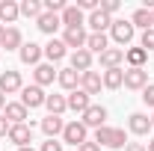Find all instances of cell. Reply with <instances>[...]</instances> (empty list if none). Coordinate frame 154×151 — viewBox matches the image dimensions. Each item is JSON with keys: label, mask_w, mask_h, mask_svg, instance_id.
Segmentation results:
<instances>
[{"label": "cell", "mask_w": 154, "mask_h": 151, "mask_svg": "<svg viewBox=\"0 0 154 151\" xmlns=\"http://www.w3.org/2000/svg\"><path fill=\"white\" fill-rule=\"evenodd\" d=\"M101 86H104V80H101V74H98V71H92V68H89V71H83V74H80V89L89 95V98L101 92Z\"/></svg>", "instance_id": "9"}, {"label": "cell", "mask_w": 154, "mask_h": 151, "mask_svg": "<svg viewBox=\"0 0 154 151\" xmlns=\"http://www.w3.org/2000/svg\"><path fill=\"white\" fill-rule=\"evenodd\" d=\"M95 145L98 148H101V145H104V148H125V145H128V136H125L122 128H107V125H104V128L95 131Z\"/></svg>", "instance_id": "1"}, {"label": "cell", "mask_w": 154, "mask_h": 151, "mask_svg": "<svg viewBox=\"0 0 154 151\" xmlns=\"http://www.w3.org/2000/svg\"><path fill=\"white\" fill-rule=\"evenodd\" d=\"M131 24H134V30H136V27H142V33L151 30V12H148V9H136L134 18H131Z\"/></svg>", "instance_id": "31"}, {"label": "cell", "mask_w": 154, "mask_h": 151, "mask_svg": "<svg viewBox=\"0 0 154 151\" xmlns=\"http://www.w3.org/2000/svg\"><path fill=\"white\" fill-rule=\"evenodd\" d=\"M128 128H131V133H136V136H145V133L151 131V119H148L145 113H131Z\"/></svg>", "instance_id": "16"}, {"label": "cell", "mask_w": 154, "mask_h": 151, "mask_svg": "<svg viewBox=\"0 0 154 151\" xmlns=\"http://www.w3.org/2000/svg\"><path fill=\"white\" fill-rule=\"evenodd\" d=\"M134 24L131 21H113V27H110V36H113L116 45H122V51H125V45H131L134 42Z\"/></svg>", "instance_id": "3"}, {"label": "cell", "mask_w": 154, "mask_h": 151, "mask_svg": "<svg viewBox=\"0 0 154 151\" xmlns=\"http://www.w3.org/2000/svg\"><path fill=\"white\" fill-rule=\"evenodd\" d=\"M45 57L51 59V65L59 62V59L65 57V42H62V39H51V42L45 45Z\"/></svg>", "instance_id": "26"}, {"label": "cell", "mask_w": 154, "mask_h": 151, "mask_svg": "<svg viewBox=\"0 0 154 151\" xmlns=\"http://www.w3.org/2000/svg\"><path fill=\"white\" fill-rule=\"evenodd\" d=\"M77 9H80V12L89 9V15H92L95 9H101V3H98V0H77Z\"/></svg>", "instance_id": "34"}, {"label": "cell", "mask_w": 154, "mask_h": 151, "mask_svg": "<svg viewBox=\"0 0 154 151\" xmlns=\"http://www.w3.org/2000/svg\"><path fill=\"white\" fill-rule=\"evenodd\" d=\"M59 21H62V24H65V30H68V27H83V12H80V9H77V6H65V9H62V15H59Z\"/></svg>", "instance_id": "24"}, {"label": "cell", "mask_w": 154, "mask_h": 151, "mask_svg": "<svg viewBox=\"0 0 154 151\" xmlns=\"http://www.w3.org/2000/svg\"><path fill=\"white\" fill-rule=\"evenodd\" d=\"M38 151H62V142H57V139H48V142H42V148Z\"/></svg>", "instance_id": "36"}, {"label": "cell", "mask_w": 154, "mask_h": 151, "mask_svg": "<svg viewBox=\"0 0 154 151\" xmlns=\"http://www.w3.org/2000/svg\"><path fill=\"white\" fill-rule=\"evenodd\" d=\"M9 128H12V125L6 122V116H0V136H9Z\"/></svg>", "instance_id": "37"}, {"label": "cell", "mask_w": 154, "mask_h": 151, "mask_svg": "<svg viewBox=\"0 0 154 151\" xmlns=\"http://www.w3.org/2000/svg\"><path fill=\"white\" fill-rule=\"evenodd\" d=\"M101 12H107L113 18V12H119V0H101Z\"/></svg>", "instance_id": "35"}, {"label": "cell", "mask_w": 154, "mask_h": 151, "mask_svg": "<svg viewBox=\"0 0 154 151\" xmlns=\"http://www.w3.org/2000/svg\"><path fill=\"white\" fill-rule=\"evenodd\" d=\"M145 59H148V54H145L142 48H128V51H125V62H128L131 68H145Z\"/></svg>", "instance_id": "27"}, {"label": "cell", "mask_w": 154, "mask_h": 151, "mask_svg": "<svg viewBox=\"0 0 154 151\" xmlns=\"http://www.w3.org/2000/svg\"><path fill=\"white\" fill-rule=\"evenodd\" d=\"M151 128H154V116H151Z\"/></svg>", "instance_id": "45"}, {"label": "cell", "mask_w": 154, "mask_h": 151, "mask_svg": "<svg viewBox=\"0 0 154 151\" xmlns=\"http://www.w3.org/2000/svg\"><path fill=\"white\" fill-rule=\"evenodd\" d=\"M107 48H110V42H107L104 33H89V36H86V51H89V54H98V57H101Z\"/></svg>", "instance_id": "21"}, {"label": "cell", "mask_w": 154, "mask_h": 151, "mask_svg": "<svg viewBox=\"0 0 154 151\" xmlns=\"http://www.w3.org/2000/svg\"><path fill=\"white\" fill-rule=\"evenodd\" d=\"M18 151H36V148H33V145H27V148H18Z\"/></svg>", "instance_id": "43"}, {"label": "cell", "mask_w": 154, "mask_h": 151, "mask_svg": "<svg viewBox=\"0 0 154 151\" xmlns=\"http://www.w3.org/2000/svg\"><path fill=\"white\" fill-rule=\"evenodd\" d=\"M122 62H125V51L122 48H107L104 54H101V65L110 71V68H122Z\"/></svg>", "instance_id": "17"}, {"label": "cell", "mask_w": 154, "mask_h": 151, "mask_svg": "<svg viewBox=\"0 0 154 151\" xmlns=\"http://www.w3.org/2000/svg\"><path fill=\"white\" fill-rule=\"evenodd\" d=\"M62 42H65V48L80 51V48H86V30H83V27H68L65 36H62Z\"/></svg>", "instance_id": "14"}, {"label": "cell", "mask_w": 154, "mask_h": 151, "mask_svg": "<svg viewBox=\"0 0 154 151\" xmlns=\"http://www.w3.org/2000/svg\"><path fill=\"white\" fill-rule=\"evenodd\" d=\"M145 148H148V151H154V136H151V142H148V145H145Z\"/></svg>", "instance_id": "42"}, {"label": "cell", "mask_w": 154, "mask_h": 151, "mask_svg": "<svg viewBox=\"0 0 154 151\" xmlns=\"http://www.w3.org/2000/svg\"><path fill=\"white\" fill-rule=\"evenodd\" d=\"M18 15H21V9L15 0H0V24H15Z\"/></svg>", "instance_id": "19"}, {"label": "cell", "mask_w": 154, "mask_h": 151, "mask_svg": "<svg viewBox=\"0 0 154 151\" xmlns=\"http://www.w3.org/2000/svg\"><path fill=\"white\" fill-rule=\"evenodd\" d=\"M77 151H101V148H98L95 142H83V145H80V148H77Z\"/></svg>", "instance_id": "39"}, {"label": "cell", "mask_w": 154, "mask_h": 151, "mask_svg": "<svg viewBox=\"0 0 154 151\" xmlns=\"http://www.w3.org/2000/svg\"><path fill=\"white\" fill-rule=\"evenodd\" d=\"M62 128H65V122H62V116H45L42 119V133L48 136V139H57V133H62Z\"/></svg>", "instance_id": "12"}, {"label": "cell", "mask_w": 154, "mask_h": 151, "mask_svg": "<svg viewBox=\"0 0 154 151\" xmlns=\"http://www.w3.org/2000/svg\"><path fill=\"white\" fill-rule=\"evenodd\" d=\"M6 139H9V142H15L18 148H27V145L33 142V128H27V125H12Z\"/></svg>", "instance_id": "7"}, {"label": "cell", "mask_w": 154, "mask_h": 151, "mask_svg": "<svg viewBox=\"0 0 154 151\" xmlns=\"http://www.w3.org/2000/svg\"><path fill=\"white\" fill-rule=\"evenodd\" d=\"M148 68H125V89H145Z\"/></svg>", "instance_id": "5"}, {"label": "cell", "mask_w": 154, "mask_h": 151, "mask_svg": "<svg viewBox=\"0 0 154 151\" xmlns=\"http://www.w3.org/2000/svg\"><path fill=\"white\" fill-rule=\"evenodd\" d=\"M65 101H68V110H74V113H86V110H89V107H92V101H89V95L83 92V89H74V92L68 95V98H65Z\"/></svg>", "instance_id": "11"}, {"label": "cell", "mask_w": 154, "mask_h": 151, "mask_svg": "<svg viewBox=\"0 0 154 151\" xmlns=\"http://www.w3.org/2000/svg\"><path fill=\"white\" fill-rule=\"evenodd\" d=\"M86 125L83 122H68L65 128H62V142H68V145H74V148H80L83 142H89L86 139Z\"/></svg>", "instance_id": "2"}, {"label": "cell", "mask_w": 154, "mask_h": 151, "mask_svg": "<svg viewBox=\"0 0 154 151\" xmlns=\"http://www.w3.org/2000/svg\"><path fill=\"white\" fill-rule=\"evenodd\" d=\"M59 24H62V21H59V15H54V12H42L36 18V27L42 33H48V36H54V30H57Z\"/></svg>", "instance_id": "23"}, {"label": "cell", "mask_w": 154, "mask_h": 151, "mask_svg": "<svg viewBox=\"0 0 154 151\" xmlns=\"http://www.w3.org/2000/svg\"><path fill=\"white\" fill-rule=\"evenodd\" d=\"M71 68L80 71V74H83V71H89V68H92V54H89L86 48L74 51V54H71Z\"/></svg>", "instance_id": "22"}, {"label": "cell", "mask_w": 154, "mask_h": 151, "mask_svg": "<svg viewBox=\"0 0 154 151\" xmlns=\"http://www.w3.org/2000/svg\"><path fill=\"white\" fill-rule=\"evenodd\" d=\"M142 101H145V107L154 110V83H148V86L142 89Z\"/></svg>", "instance_id": "33"}, {"label": "cell", "mask_w": 154, "mask_h": 151, "mask_svg": "<svg viewBox=\"0 0 154 151\" xmlns=\"http://www.w3.org/2000/svg\"><path fill=\"white\" fill-rule=\"evenodd\" d=\"M151 27H154V9H151Z\"/></svg>", "instance_id": "44"}, {"label": "cell", "mask_w": 154, "mask_h": 151, "mask_svg": "<svg viewBox=\"0 0 154 151\" xmlns=\"http://www.w3.org/2000/svg\"><path fill=\"white\" fill-rule=\"evenodd\" d=\"M139 48H142L145 54H148V51H154V27L142 33V39H139Z\"/></svg>", "instance_id": "32"}, {"label": "cell", "mask_w": 154, "mask_h": 151, "mask_svg": "<svg viewBox=\"0 0 154 151\" xmlns=\"http://www.w3.org/2000/svg\"><path fill=\"white\" fill-rule=\"evenodd\" d=\"M101 80L107 89H119V86H125V68H110V71H104Z\"/></svg>", "instance_id": "28"}, {"label": "cell", "mask_w": 154, "mask_h": 151, "mask_svg": "<svg viewBox=\"0 0 154 151\" xmlns=\"http://www.w3.org/2000/svg\"><path fill=\"white\" fill-rule=\"evenodd\" d=\"M3 110H6V122H9V125H24V119H27V107H24V104H6V107H3Z\"/></svg>", "instance_id": "25"}, {"label": "cell", "mask_w": 154, "mask_h": 151, "mask_svg": "<svg viewBox=\"0 0 154 151\" xmlns=\"http://www.w3.org/2000/svg\"><path fill=\"white\" fill-rule=\"evenodd\" d=\"M57 74H59V71L51 65V62H38L36 71H33V80H36V86H48V83H54Z\"/></svg>", "instance_id": "15"}, {"label": "cell", "mask_w": 154, "mask_h": 151, "mask_svg": "<svg viewBox=\"0 0 154 151\" xmlns=\"http://www.w3.org/2000/svg\"><path fill=\"white\" fill-rule=\"evenodd\" d=\"M18 9H21L24 18H38V15L45 12V6H42L38 0H24V3H18Z\"/></svg>", "instance_id": "30"}, {"label": "cell", "mask_w": 154, "mask_h": 151, "mask_svg": "<svg viewBox=\"0 0 154 151\" xmlns=\"http://www.w3.org/2000/svg\"><path fill=\"white\" fill-rule=\"evenodd\" d=\"M45 101H48V95H45V89L42 86H24L21 89V104L27 107V110H36V107H45Z\"/></svg>", "instance_id": "4"}, {"label": "cell", "mask_w": 154, "mask_h": 151, "mask_svg": "<svg viewBox=\"0 0 154 151\" xmlns=\"http://www.w3.org/2000/svg\"><path fill=\"white\" fill-rule=\"evenodd\" d=\"M18 54H21V62H24V65H38V59H42V54H45V48L36 45V42H24Z\"/></svg>", "instance_id": "10"}, {"label": "cell", "mask_w": 154, "mask_h": 151, "mask_svg": "<svg viewBox=\"0 0 154 151\" xmlns=\"http://www.w3.org/2000/svg\"><path fill=\"white\" fill-rule=\"evenodd\" d=\"M86 24L92 27V33H104L107 27H113V18L107 15V12H101V9H95L89 18H86Z\"/></svg>", "instance_id": "18"}, {"label": "cell", "mask_w": 154, "mask_h": 151, "mask_svg": "<svg viewBox=\"0 0 154 151\" xmlns=\"http://www.w3.org/2000/svg\"><path fill=\"white\" fill-rule=\"evenodd\" d=\"M104 119H107V107L92 104V107L83 113V119H80V122H83L86 128H95V131H98V128H104Z\"/></svg>", "instance_id": "8"}, {"label": "cell", "mask_w": 154, "mask_h": 151, "mask_svg": "<svg viewBox=\"0 0 154 151\" xmlns=\"http://www.w3.org/2000/svg\"><path fill=\"white\" fill-rule=\"evenodd\" d=\"M45 107L51 110V116H62L65 110H68V101H65V95H48Z\"/></svg>", "instance_id": "29"}, {"label": "cell", "mask_w": 154, "mask_h": 151, "mask_svg": "<svg viewBox=\"0 0 154 151\" xmlns=\"http://www.w3.org/2000/svg\"><path fill=\"white\" fill-rule=\"evenodd\" d=\"M3 36H6V27H3V24H0V42H3Z\"/></svg>", "instance_id": "41"}, {"label": "cell", "mask_w": 154, "mask_h": 151, "mask_svg": "<svg viewBox=\"0 0 154 151\" xmlns=\"http://www.w3.org/2000/svg\"><path fill=\"white\" fill-rule=\"evenodd\" d=\"M21 89H24V83H21V71L6 68V71L0 74V92H3V95H12V92H21Z\"/></svg>", "instance_id": "6"}, {"label": "cell", "mask_w": 154, "mask_h": 151, "mask_svg": "<svg viewBox=\"0 0 154 151\" xmlns=\"http://www.w3.org/2000/svg\"><path fill=\"white\" fill-rule=\"evenodd\" d=\"M3 107H6V95L0 92V110H3Z\"/></svg>", "instance_id": "40"}, {"label": "cell", "mask_w": 154, "mask_h": 151, "mask_svg": "<svg viewBox=\"0 0 154 151\" xmlns=\"http://www.w3.org/2000/svg\"><path fill=\"white\" fill-rule=\"evenodd\" d=\"M21 45H24V36H21L18 27H6V36L0 42V48H6V51H21Z\"/></svg>", "instance_id": "20"}, {"label": "cell", "mask_w": 154, "mask_h": 151, "mask_svg": "<svg viewBox=\"0 0 154 151\" xmlns=\"http://www.w3.org/2000/svg\"><path fill=\"white\" fill-rule=\"evenodd\" d=\"M125 151H148V148H145L142 142H128V145H125Z\"/></svg>", "instance_id": "38"}, {"label": "cell", "mask_w": 154, "mask_h": 151, "mask_svg": "<svg viewBox=\"0 0 154 151\" xmlns=\"http://www.w3.org/2000/svg\"><path fill=\"white\" fill-rule=\"evenodd\" d=\"M57 80H59V86H62V89H68V92L80 89V71H74L71 65H68V68H59Z\"/></svg>", "instance_id": "13"}]
</instances>
